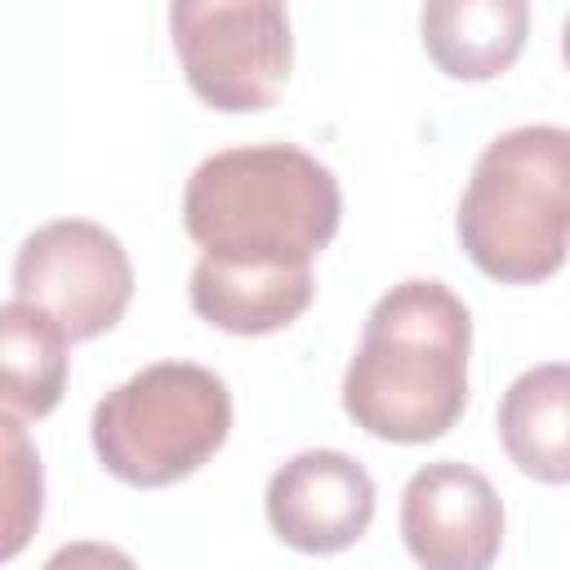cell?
I'll use <instances>...</instances> for the list:
<instances>
[{"label":"cell","mask_w":570,"mask_h":570,"mask_svg":"<svg viewBox=\"0 0 570 570\" xmlns=\"http://www.w3.org/2000/svg\"><path fill=\"white\" fill-rule=\"evenodd\" d=\"M472 316L441 281H401L365 316L343 374V410L379 441L423 445L468 410Z\"/></svg>","instance_id":"cell-1"},{"label":"cell","mask_w":570,"mask_h":570,"mask_svg":"<svg viewBox=\"0 0 570 570\" xmlns=\"http://www.w3.org/2000/svg\"><path fill=\"white\" fill-rule=\"evenodd\" d=\"M338 218V178L294 142L214 151L183 191V227L200 258L236 267H312Z\"/></svg>","instance_id":"cell-2"},{"label":"cell","mask_w":570,"mask_h":570,"mask_svg":"<svg viewBox=\"0 0 570 570\" xmlns=\"http://www.w3.org/2000/svg\"><path fill=\"white\" fill-rule=\"evenodd\" d=\"M454 227L490 281H548L566 263L570 236V134L561 125L499 134L472 165Z\"/></svg>","instance_id":"cell-3"},{"label":"cell","mask_w":570,"mask_h":570,"mask_svg":"<svg viewBox=\"0 0 570 570\" xmlns=\"http://www.w3.org/2000/svg\"><path fill=\"white\" fill-rule=\"evenodd\" d=\"M232 432L227 383L191 361H156L111 387L89 419L98 463L138 490H160L205 468Z\"/></svg>","instance_id":"cell-4"},{"label":"cell","mask_w":570,"mask_h":570,"mask_svg":"<svg viewBox=\"0 0 570 570\" xmlns=\"http://www.w3.org/2000/svg\"><path fill=\"white\" fill-rule=\"evenodd\" d=\"M169 31L191 94L214 111H263L289 80L294 36L276 0H183Z\"/></svg>","instance_id":"cell-5"},{"label":"cell","mask_w":570,"mask_h":570,"mask_svg":"<svg viewBox=\"0 0 570 570\" xmlns=\"http://www.w3.org/2000/svg\"><path fill=\"white\" fill-rule=\"evenodd\" d=\"M13 294L58 321L71 343H85L125 316L134 298V263L107 227L89 218H53L18 245Z\"/></svg>","instance_id":"cell-6"},{"label":"cell","mask_w":570,"mask_h":570,"mask_svg":"<svg viewBox=\"0 0 570 570\" xmlns=\"http://www.w3.org/2000/svg\"><path fill=\"white\" fill-rule=\"evenodd\" d=\"M401 539L423 570H490L503 548V503L485 472L436 459L405 481Z\"/></svg>","instance_id":"cell-7"},{"label":"cell","mask_w":570,"mask_h":570,"mask_svg":"<svg viewBox=\"0 0 570 570\" xmlns=\"http://www.w3.org/2000/svg\"><path fill=\"white\" fill-rule=\"evenodd\" d=\"M263 508L281 543L307 557H330L370 530L374 481L343 450H303L272 472Z\"/></svg>","instance_id":"cell-8"},{"label":"cell","mask_w":570,"mask_h":570,"mask_svg":"<svg viewBox=\"0 0 570 570\" xmlns=\"http://www.w3.org/2000/svg\"><path fill=\"white\" fill-rule=\"evenodd\" d=\"M191 312L227 334H276L294 325L316 294L312 267H236L200 258L191 267Z\"/></svg>","instance_id":"cell-9"},{"label":"cell","mask_w":570,"mask_h":570,"mask_svg":"<svg viewBox=\"0 0 570 570\" xmlns=\"http://www.w3.org/2000/svg\"><path fill=\"white\" fill-rule=\"evenodd\" d=\"M419 27L428 58L450 80H494L521 58L530 9L521 0H432Z\"/></svg>","instance_id":"cell-10"},{"label":"cell","mask_w":570,"mask_h":570,"mask_svg":"<svg viewBox=\"0 0 570 570\" xmlns=\"http://www.w3.org/2000/svg\"><path fill=\"white\" fill-rule=\"evenodd\" d=\"M566 401H570V370L561 361L525 370L499 401V441L508 459L525 476L548 485H561L570 476Z\"/></svg>","instance_id":"cell-11"},{"label":"cell","mask_w":570,"mask_h":570,"mask_svg":"<svg viewBox=\"0 0 570 570\" xmlns=\"http://www.w3.org/2000/svg\"><path fill=\"white\" fill-rule=\"evenodd\" d=\"M67 392V334L31 303H0V414L45 419Z\"/></svg>","instance_id":"cell-12"},{"label":"cell","mask_w":570,"mask_h":570,"mask_svg":"<svg viewBox=\"0 0 570 570\" xmlns=\"http://www.w3.org/2000/svg\"><path fill=\"white\" fill-rule=\"evenodd\" d=\"M45 517V463L13 414H0V566L13 561Z\"/></svg>","instance_id":"cell-13"},{"label":"cell","mask_w":570,"mask_h":570,"mask_svg":"<svg viewBox=\"0 0 570 570\" xmlns=\"http://www.w3.org/2000/svg\"><path fill=\"white\" fill-rule=\"evenodd\" d=\"M40 570H138L129 552L111 548V543H94V539H80V543H62Z\"/></svg>","instance_id":"cell-14"}]
</instances>
